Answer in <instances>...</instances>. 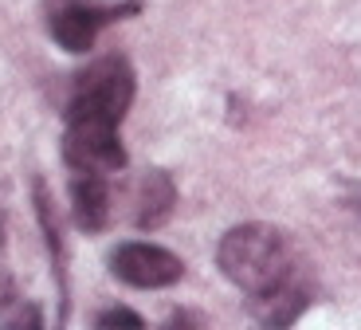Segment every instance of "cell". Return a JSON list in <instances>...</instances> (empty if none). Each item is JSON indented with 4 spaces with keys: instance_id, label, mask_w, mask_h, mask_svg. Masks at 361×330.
Wrapping results in <instances>:
<instances>
[{
    "instance_id": "1",
    "label": "cell",
    "mask_w": 361,
    "mask_h": 330,
    "mask_svg": "<svg viewBox=\"0 0 361 330\" xmlns=\"http://www.w3.org/2000/svg\"><path fill=\"white\" fill-rule=\"evenodd\" d=\"M216 264L232 287L247 295V303L267 299L302 279V259L283 228L275 224H235L220 236Z\"/></svg>"
},
{
    "instance_id": "2",
    "label": "cell",
    "mask_w": 361,
    "mask_h": 330,
    "mask_svg": "<svg viewBox=\"0 0 361 330\" xmlns=\"http://www.w3.org/2000/svg\"><path fill=\"white\" fill-rule=\"evenodd\" d=\"M130 102H134V67L122 55H102L82 75H75L63 118H67V126L118 130Z\"/></svg>"
},
{
    "instance_id": "3",
    "label": "cell",
    "mask_w": 361,
    "mask_h": 330,
    "mask_svg": "<svg viewBox=\"0 0 361 330\" xmlns=\"http://www.w3.org/2000/svg\"><path fill=\"white\" fill-rule=\"evenodd\" d=\"M142 12L137 0H122V4H102V0H51L47 4V32L63 52L82 55L94 47L102 28L118 24V20Z\"/></svg>"
},
{
    "instance_id": "4",
    "label": "cell",
    "mask_w": 361,
    "mask_h": 330,
    "mask_svg": "<svg viewBox=\"0 0 361 330\" xmlns=\"http://www.w3.org/2000/svg\"><path fill=\"white\" fill-rule=\"evenodd\" d=\"M110 271H114L122 283L137 287V291H161V287L180 283L185 259L173 256L169 248H161V244L126 240V244H118L114 256H110Z\"/></svg>"
},
{
    "instance_id": "5",
    "label": "cell",
    "mask_w": 361,
    "mask_h": 330,
    "mask_svg": "<svg viewBox=\"0 0 361 330\" xmlns=\"http://www.w3.org/2000/svg\"><path fill=\"white\" fill-rule=\"evenodd\" d=\"M71 216L82 232H102L110 220V177L71 173Z\"/></svg>"
},
{
    "instance_id": "6",
    "label": "cell",
    "mask_w": 361,
    "mask_h": 330,
    "mask_svg": "<svg viewBox=\"0 0 361 330\" xmlns=\"http://www.w3.org/2000/svg\"><path fill=\"white\" fill-rule=\"evenodd\" d=\"M173 205H177V185L165 170H154L145 173L142 189H137V208H134V220L137 228H161L165 220L173 216Z\"/></svg>"
},
{
    "instance_id": "7",
    "label": "cell",
    "mask_w": 361,
    "mask_h": 330,
    "mask_svg": "<svg viewBox=\"0 0 361 330\" xmlns=\"http://www.w3.org/2000/svg\"><path fill=\"white\" fill-rule=\"evenodd\" d=\"M310 307V287L307 279H298V283L283 287V291L267 295V299H255L252 303V314L263 322L267 330H287L298 322V314Z\"/></svg>"
},
{
    "instance_id": "8",
    "label": "cell",
    "mask_w": 361,
    "mask_h": 330,
    "mask_svg": "<svg viewBox=\"0 0 361 330\" xmlns=\"http://www.w3.org/2000/svg\"><path fill=\"white\" fill-rule=\"evenodd\" d=\"M32 193H36V216H39V228L47 236V252H51V264H55L51 271L59 279V295H63V307H67V256H63V240H59V224H55V205H51L47 185L39 177L32 185Z\"/></svg>"
},
{
    "instance_id": "9",
    "label": "cell",
    "mask_w": 361,
    "mask_h": 330,
    "mask_svg": "<svg viewBox=\"0 0 361 330\" xmlns=\"http://www.w3.org/2000/svg\"><path fill=\"white\" fill-rule=\"evenodd\" d=\"M0 330H44V314L36 303L16 299L8 311H0Z\"/></svg>"
},
{
    "instance_id": "10",
    "label": "cell",
    "mask_w": 361,
    "mask_h": 330,
    "mask_svg": "<svg viewBox=\"0 0 361 330\" xmlns=\"http://www.w3.org/2000/svg\"><path fill=\"white\" fill-rule=\"evenodd\" d=\"M94 330H145L142 314L130 311V307H106V311L94 319Z\"/></svg>"
},
{
    "instance_id": "11",
    "label": "cell",
    "mask_w": 361,
    "mask_h": 330,
    "mask_svg": "<svg viewBox=\"0 0 361 330\" xmlns=\"http://www.w3.org/2000/svg\"><path fill=\"white\" fill-rule=\"evenodd\" d=\"M12 303H16V283H12L8 268L0 264V311H8Z\"/></svg>"
}]
</instances>
